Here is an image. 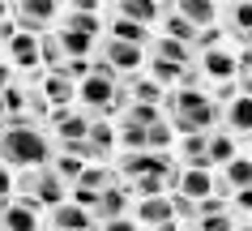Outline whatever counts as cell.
I'll return each mask as SVG.
<instances>
[{
	"label": "cell",
	"instance_id": "cell-27",
	"mask_svg": "<svg viewBox=\"0 0 252 231\" xmlns=\"http://www.w3.org/2000/svg\"><path fill=\"white\" fill-rule=\"evenodd\" d=\"M162 39H175V43H184V47H192V39H197V26H188V22L175 13V9H167V4H162Z\"/></svg>",
	"mask_w": 252,
	"mask_h": 231
},
{
	"label": "cell",
	"instance_id": "cell-42",
	"mask_svg": "<svg viewBox=\"0 0 252 231\" xmlns=\"http://www.w3.org/2000/svg\"><path fill=\"white\" fill-rule=\"evenodd\" d=\"M98 197H103V193H94V189H81V184H73V189H68V201L77 205V210H98Z\"/></svg>",
	"mask_w": 252,
	"mask_h": 231
},
{
	"label": "cell",
	"instance_id": "cell-9",
	"mask_svg": "<svg viewBox=\"0 0 252 231\" xmlns=\"http://www.w3.org/2000/svg\"><path fill=\"white\" fill-rule=\"evenodd\" d=\"M239 189H252V159L248 154H235L231 163L222 167V176H214V193L210 197H231V193H239Z\"/></svg>",
	"mask_w": 252,
	"mask_h": 231
},
{
	"label": "cell",
	"instance_id": "cell-43",
	"mask_svg": "<svg viewBox=\"0 0 252 231\" xmlns=\"http://www.w3.org/2000/svg\"><path fill=\"white\" fill-rule=\"evenodd\" d=\"M210 47H222V30H218V26L197 30V39H192V56H197V52H210Z\"/></svg>",
	"mask_w": 252,
	"mask_h": 231
},
{
	"label": "cell",
	"instance_id": "cell-51",
	"mask_svg": "<svg viewBox=\"0 0 252 231\" xmlns=\"http://www.w3.org/2000/svg\"><path fill=\"white\" fill-rule=\"evenodd\" d=\"M239 95L252 99V73H244V77H239Z\"/></svg>",
	"mask_w": 252,
	"mask_h": 231
},
{
	"label": "cell",
	"instance_id": "cell-55",
	"mask_svg": "<svg viewBox=\"0 0 252 231\" xmlns=\"http://www.w3.org/2000/svg\"><path fill=\"white\" fill-rule=\"evenodd\" d=\"M235 231H252V227H244V223H239V227H235Z\"/></svg>",
	"mask_w": 252,
	"mask_h": 231
},
{
	"label": "cell",
	"instance_id": "cell-17",
	"mask_svg": "<svg viewBox=\"0 0 252 231\" xmlns=\"http://www.w3.org/2000/svg\"><path fill=\"white\" fill-rule=\"evenodd\" d=\"M86 150H90L94 163H111V150H116V129L107 120H90V133H86Z\"/></svg>",
	"mask_w": 252,
	"mask_h": 231
},
{
	"label": "cell",
	"instance_id": "cell-3",
	"mask_svg": "<svg viewBox=\"0 0 252 231\" xmlns=\"http://www.w3.org/2000/svg\"><path fill=\"white\" fill-rule=\"evenodd\" d=\"M13 189H17V197L34 201L43 214L68 201V184L56 176L52 167H30V171H17V176H13Z\"/></svg>",
	"mask_w": 252,
	"mask_h": 231
},
{
	"label": "cell",
	"instance_id": "cell-1",
	"mask_svg": "<svg viewBox=\"0 0 252 231\" xmlns=\"http://www.w3.org/2000/svg\"><path fill=\"white\" fill-rule=\"evenodd\" d=\"M52 154H56V141L43 124H34L30 116H4L0 120V163L9 171L47 167Z\"/></svg>",
	"mask_w": 252,
	"mask_h": 231
},
{
	"label": "cell",
	"instance_id": "cell-34",
	"mask_svg": "<svg viewBox=\"0 0 252 231\" xmlns=\"http://www.w3.org/2000/svg\"><path fill=\"white\" fill-rule=\"evenodd\" d=\"M116 146H124V150H146V129L120 116V124H116Z\"/></svg>",
	"mask_w": 252,
	"mask_h": 231
},
{
	"label": "cell",
	"instance_id": "cell-2",
	"mask_svg": "<svg viewBox=\"0 0 252 231\" xmlns=\"http://www.w3.org/2000/svg\"><path fill=\"white\" fill-rule=\"evenodd\" d=\"M162 120L180 137H205L222 124V107L205 90H167L162 99Z\"/></svg>",
	"mask_w": 252,
	"mask_h": 231
},
{
	"label": "cell",
	"instance_id": "cell-15",
	"mask_svg": "<svg viewBox=\"0 0 252 231\" xmlns=\"http://www.w3.org/2000/svg\"><path fill=\"white\" fill-rule=\"evenodd\" d=\"M128 210H133V193H128V184H124V180H116L111 189H103L94 218H98V223H103V218H124Z\"/></svg>",
	"mask_w": 252,
	"mask_h": 231
},
{
	"label": "cell",
	"instance_id": "cell-16",
	"mask_svg": "<svg viewBox=\"0 0 252 231\" xmlns=\"http://www.w3.org/2000/svg\"><path fill=\"white\" fill-rule=\"evenodd\" d=\"M120 86L128 90V99H133V103H150V107H162V99H167V90H162L154 77H146V73H128V77H124Z\"/></svg>",
	"mask_w": 252,
	"mask_h": 231
},
{
	"label": "cell",
	"instance_id": "cell-56",
	"mask_svg": "<svg viewBox=\"0 0 252 231\" xmlns=\"http://www.w3.org/2000/svg\"><path fill=\"white\" fill-rule=\"evenodd\" d=\"M248 159H252V137H248Z\"/></svg>",
	"mask_w": 252,
	"mask_h": 231
},
{
	"label": "cell",
	"instance_id": "cell-24",
	"mask_svg": "<svg viewBox=\"0 0 252 231\" xmlns=\"http://www.w3.org/2000/svg\"><path fill=\"white\" fill-rule=\"evenodd\" d=\"M205 154H210V167H226L231 159H235V137L226 133V129L205 133Z\"/></svg>",
	"mask_w": 252,
	"mask_h": 231
},
{
	"label": "cell",
	"instance_id": "cell-33",
	"mask_svg": "<svg viewBox=\"0 0 252 231\" xmlns=\"http://www.w3.org/2000/svg\"><path fill=\"white\" fill-rule=\"evenodd\" d=\"M39 65L47 68V73H56V68L64 65V47H60L56 34H39Z\"/></svg>",
	"mask_w": 252,
	"mask_h": 231
},
{
	"label": "cell",
	"instance_id": "cell-4",
	"mask_svg": "<svg viewBox=\"0 0 252 231\" xmlns=\"http://www.w3.org/2000/svg\"><path fill=\"white\" fill-rule=\"evenodd\" d=\"M116 86H120V82H111V77H103L98 68H90V77L77 82V103H81V111H86L90 120H107V116L116 111Z\"/></svg>",
	"mask_w": 252,
	"mask_h": 231
},
{
	"label": "cell",
	"instance_id": "cell-26",
	"mask_svg": "<svg viewBox=\"0 0 252 231\" xmlns=\"http://www.w3.org/2000/svg\"><path fill=\"white\" fill-rule=\"evenodd\" d=\"M150 56H158V60H171V65L180 68H192V47H184V43H175V39H150Z\"/></svg>",
	"mask_w": 252,
	"mask_h": 231
},
{
	"label": "cell",
	"instance_id": "cell-54",
	"mask_svg": "<svg viewBox=\"0 0 252 231\" xmlns=\"http://www.w3.org/2000/svg\"><path fill=\"white\" fill-rule=\"evenodd\" d=\"M0 120H4V99H0Z\"/></svg>",
	"mask_w": 252,
	"mask_h": 231
},
{
	"label": "cell",
	"instance_id": "cell-49",
	"mask_svg": "<svg viewBox=\"0 0 252 231\" xmlns=\"http://www.w3.org/2000/svg\"><path fill=\"white\" fill-rule=\"evenodd\" d=\"M9 189H13V176H9V167L0 163V197L9 201Z\"/></svg>",
	"mask_w": 252,
	"mask_h": 231
},
{
	"label": "cell",
	"instance_id": "cell-40",
	"mask_svg": "<svg viewBox=\"0 0 252 231\" xmlns=\"http://www.w3.org/2000/svg\"><path fill=\"white\" fill-rule=\"evenodd\" d=\"M205 95L218 103V107H226V103H235L239 99V77L235 82H218V86H205Z\"/></svg>",
	"mask_w": 252,
	"mask_h": 231
},
{
	"label": "cell",
	"instance_id": "cell-19",
	"mask_svg": "<svg viewBox=\"0 0 252 231\" xmlns=\"http://www.w3.org/2000/svg\"><path fill=\"white\" fill-rule=\"evenodd\" d=\"M116 17H128V22H137V26H154V22H162V4L158 0H120L116 9H111Z\"/></svg>",
	"mask_w": 252,
	"mask_h": 231
},
{
	"label": "cell",
	"instance_id": "cell-45",
	"mask_svg": "<svg viewBox=\"0 0 252 231\" xmlns=\"http://www.w3.org/2000/svg\"><path fill=\"white\" fill-rule=\"evenodd\" d=\"M175 90H205V77H201L197 68H184L180 82H175Z\"/></svg>",
	"mask_w": 252,
	"mask_h": 231
},
{
	"label": "cell",
	"instance_id": "cell-11",
	"mask_svg": "<svg viewBox=\"0 0 252 231\" xmlns=\"http://www.w3.org/2000/svg\"><path fill=\"white\" fill-rule=\"evenodd\" d=\"M39 205L26 201V197H17V201H4L0 210V231H39Z\"/></svg>",
	"mask_w": 252,
	"mask_h": 231
},
{
	"label": "cell",
	"instance_id": "cell-6",
	"mask_svg": "<svg viewBox=\"0 0 252 231\" xmlns=\"http://www.w3.org/2000/svg\"><path fill=\"white\" fill-rule=\"evenodd\" d=\"M94 60H98V65H107L120 82H124L128 73H137V68H146V52H141V47L120 43V39H107V34L98 39V47H94Z\"/></svg>",
	"mask_w": 252,
	"mask_h": 231
},
{
	"label": "cell",
	"instance_id": "cell-30",
	"mask_svg": "<svg viewBox=\"0 0 252 231\" xmlns=\"http://www.w3.org/2000/svg\"><path fill=\"white\" fill-rule=\"evenodd\" d=\"M56 39H60V47H64V60H90V52L98 47L94 39L73 34V30H56Z\"/></svg>",
	"mask_w": 252,
	"mask_h": 231
},
{
	"label": "cell",
	"instance_id": "cell-5",
	"mask_svg": "<svg viewBox=\"0 0 252 231\" xmlns=\"http://www.w3.org/2000/svg\"><path fill=\"white\" fill-rule=\"evenodd\" d=\"M9 13H13L22 34H34L39 39V34H52V22L60 17V4L56 0H13Z\"/></svg>",
	"mask_w": 252,
	"mask_h": 231
},
{
	"label": "cell",
	"instance_id": "cell-48",
	"mask_svg": "<svg viewBox=\"0 0 252 231\" xmlns=\"http://www.w3.org/2000/svg\"><path fill=\"white\" fill-rule=\"evenodd\" d=\"M13 34H17V22H13V13H9L4 22H0V43H9Z\"/></svg>",
	"mask_w": 252,
	"mask_h": 231
},
{
	"label": "cell",
	"instance_id": "cell-38",
	"mask_svg": "<svg viewBox=\"0 0 252 231\" xmlns=\"http://www.w3.org/2000/svg\"><path fill=\"white\" fill-rule=\"evenodd\" d=\"M4 116H26V86L13 82V86H4Z\"/></svg>",
	"mask_w": 252,
	"mask_h": 231
},
{
	"label": "cell",
	"instance_id": "cell-52",
	"mask_svg": "<svg viewBox=\"0 0 252 231\" xmlns=\"http://www.w3.org/2000/svg\"><path fill=\"white\" fill-rule=\"evenodd\" d=\"M239 47H244V52H252V34H244V39H239Z\"/></svg>",
	"mask_w": 252,
	"mask_h": 231
},
{
	"label": "cell",
	"instance_id": "cell-7",
	"mask_svg": "<svg viewBox=\"0 0 252 231\" xmlns=\"http://www.w3.org/2000/svg\"><path fill=\"white\" fill-rule=\"evenodd\" d=\"M47 133H52L56 150H64V146H77V141H86V133H90V116L81 107H60L47 116V124H43Z\"/></svg>",
	"mask_w": 252,
	"mask_h": 231
},
{
	"label": "cell",
	"instance_id": "cell-36",
	"mask_svg": "<svg viewBox=\"0 0 252 231\" xmlns=\"http://www.w3.org/2000/svg\"><path fill=\"white\" fill-rule=\"evenodd\" d=\"M128 184V193H133L137 201H146V197H167V180L158 176H141V180H124Z\"/></svg>",
	"mask_w": 252,
	"mask_h": 231
},
{
	"label": "cell",
	"instance_id": "cell-8",
	"mask_svg": "<svg viewBox=\"0 0 252 231\" xmlns=\"http://www.w3.org/2000/svg\"><path fill=\"white\" fill-rule=\"evenodd\" d=\"M192 68H197L205 82H235L239 68H235V52L231 47H210V52H197V60H192Z\"/></svg>",
	"mask_w": 252,
	"mask_h": 231
},
{
	"label": "cell",
	"instance_id": "cell-46",
	"mask_svg": "<svg viewBox=\"0 0 252 231\" xmlns=\"http://www.w3.org/2000/svg\"><path fill=\"white\" fill-rule=\"evenodd\" d=\"M226 210H231V205H226L222 197H201L197 201V214H226ZM192 223H197V218H192Z\"/></svg>",
	"mask_w": 252,
	"mask_h": 231
},
{
	"label": "cell",
	"instance_id": "cell-23",
	"mask_svg": "<svg viewBox=\"0 0 252 231\" xmlns=\"http://www.w3.org/2000/svg\"><path fill=\"white\" fill-rule=\"evenodd\" d=\"M175 13L184 17L188 26L205 30V26H214V22H218V4H210V0H180V4H175Z\"/></svg>",
	"mask_w": 252,
	"mask_h": 231
},
{
	"label": "cell",
	"instance_id": "cell-32",
	"mask_svg": "<svg viewBox=\"0 0 252 231\" xmlns=\"http://www.w3.org/2000/svg\"><path fill=\"white\" fill-rule=\"evenodd\" d=\"M47 167H52L56 176L64 180L68 189H73V184H77V176H81V171H86V163H81L77 154H64V150H56V154H52V163H47Z\"/></svg>",
	"mask_w": 252,
	"mask_h": 231
},
{
	"label": "cell",
	"instance_id": "cell-13",
	"mask_svg": "<svg viewBox=\"0 0 252 231\" xmlns=\"http://www.w3.org/2000/svg\"><path fill=\"white\" fill-rule=\"evenodd\" d=\"M154 227V231H175V210H171V197H146L137 201V227Z\"/></svg>",
	"mask_w": 252,
	"mask_h": 231
},
{
	"label": "cell",
	"instance_id": "cell-31",
	"mask_svg": "<svg viewBox=\"0 0 252 231\" xmlns=\"http://www.w3.org/2000/svg\"><path fill=\"white\" fill-rule=\"evenodd\" d=\"M180 73L184 68L171 65V60H158V56H146V77H154V82L162 86V90H171L175 82H180Z\"/></svg>",
	"mask_w": 252,
	"mask_h": 231
},
{
	"label": "cell",
	"instance_id": "cell-50",
	"mask_svg": "<svg viewBox=\"0 0 252 231\" xmlns=\"http://www.w3.org/2000/svg\"><path fill=\"white\" fill-rule=\"evenodd\" d=\"M4 86H13V68L0 60V95H4Z\"/></svg>",
	"mask_w": 252,
	"mask_h": 231
},
{
	"label": "cell",
	"instance_id": "cell-21",
	"mask_svg": "<svg viewBox=\"0 0 252 231\" xmlns=\"http://www.w3.org/2000/svg\"><path fill=\"white\" fill-rule=\"evenodd\" d=\"M222 124H226V133L231 137H252V99L248 95H239L235 103H226L222 107Z\"/></svg>",
	"mask_w": 252,
	"mask_h": 231
},
{
	"label": "cell",
	"instance_id": "cell-47",
	"mask_svg": "<svg viewBox=\"0 0 252 231\" xmlns=\"http://www.w3.org/2000/svg\"><path fill=\"white\" fill-rule=\"evenodd\" d=\"M94 231H137V218H128V214L124 218H103Z\"/></svg>",
	"mask_w": 252,
	"mask_h": 231
},
{
	"label": "cell",
	"instance_id": "cell-57",
	"mask_svg": "<svg viewBox=\"0 0 252 231\" xmlns=\"http://www.w3.org/2000/svg\"><path fill=\"white\" fill-rule=\"evenodd\" d=\"M244 227H252V218H244Z\"/></svg>",
	"mask_w": 252,
	"mask_h": 231
},
{
	"label": "cell",
	"instance_id": "cell-58",
	"mask_svg": "<svg viewBox=\"0 0 252 231\" xmlns=\"http://www.w3.org/2000/svg\"><path fill=\"white\" fill-rule=\"evenodd\" d=\"M192 231H197V227H192Z\"/></svg>",
	"mask_w": 252,
	"mask_h": 231
},
{
	"label": "cell",
	"instance_id": "cell-28",
	"mask_svg": "<svg viewBox=\"0 0 252 231\" xmlns=\"http://www.w3.org/2000/svg\"><path fill=\"white\" fill-rule=\"evenodd\" d=\"M116 180H120V176H116V167H111V163H90V167H86V171L77 176V184H81V189L103 193V189H111Z\"/></svg>",
	"mask_w": 252,
	"mask_h": 231
},
{
	"label": "cell",
	"instance_id": "cell-14",
	"mask_svg": "<svg viewBox=\"0 0 252 231\" xmlns=\"http://www.w3.org/2000/svg\"><path fill=\"white\" fill-rule=\"evenodd\" d=\"M94 227H98L94 214H90V210H77L73 201L47 210V231H94Z\"/></svg>",
	"mask_w": 252,
	"mask_h": 231
},
{
	"label": "cell",
	"instance_id": "cell-41",
	"mask_svg": "<svg viewBox=\"0 0 252 231\" xmlns=\"http://www.w3.org/2000/svg\"><path fill=\"white\" fill-rule=\"evenodd\" d=\"M167 197H171L175 223H192V218H197V201H192V197H184V193H167Z\"/></svg>",
	"mask_w": 252,
	"mask_h": 231
},
{
	"label": "cell",
	"instance_id": "cell-53",
	"mask_svg": "<svg viewBox=\"0 0 252 231\" xmlns=\"http://www.w3.org/2000/svg\"><path fill=\"white\" fill-rule=\"evenodd\" d=\"M4 17H9V4H4V0H0V22H4Z\"/></svg>",
	"mask_w": 252,
	"mask_h": 231
},
{
	"label": "cell",
	"instance_id": "cell-22",
	"mask_svg": "<svg viewBox=\"0 0 252 231\" xmlns=\"http://www.w3.org/2000/svg\"><path fill=\"white\" fill-rule=\"evenodd\" d=\"M175 193H184V197L201 201V197H210V193H214V176H210V171H201V167H180V184H175Z\"/></svg>",
	"mask_w": 252,
	"mask_h": 231
},
{
	"label": "cell",
	"instance_id": "cell-18",
	"mask_svg": "<svg viewBox=\"0 0 252 231\" xmlns=\"http://www.w3.org/2000/svg\"><path fill=\"white\" fill-rule=\"evenodd\" d=\"M218 17H222V30L231 34V39H244V34H252V0L222 4V9H218Z\"/></svg>",
	"mask_w": 252,
	"mask_h": 231
},
{
	"label": "cell",
	"instance_id": "cell-35",
	"mask_svg": "<svg viewBox=\"0 0 252 231\" xmlns=\"http://www.w3.org/2000/svg\"><path fill=\"white\" fill-rule=\"evenodd\" d=\"M171 141H175V129L167 120H158V124H150V129H146V150H154V154H167Z\"/></svg>",
	"mask_w": 252,
	"mask_h": 231
},
{
	"label": "cell",
	"instance_id": "cell-39",
	"mask_svg": "<svg viewBox=\"0 0 252 231\" xmlns=\"http://www.w3.org/2000/svg\"><path fill=\"white\" fill-rule=\"evenodd\" d=\"M197 231H235V214L226 210V214H197V223H192Z\"/></svg>",
	"mask_w": 252,
	"mask_h": 231
},
{
	"label": "cell",
	"instance_id": "cell-44",
	"mask_svg": "<svg viewBox=\"0 0 252 231\" xmlns=\"http://www.w3.org/2000/svg\"><path fill=\"white\" fill-rule=\"evenodd\" d=\"M226 205H231V214H239V218H252V189H239V193H231V197H226Z\"/></svg>",
	"mask_w": 252,
	"mask_h": 231
},
{
	"label": "cell",
	"instance_id": "cell-10",
	"mask_svg": "<svg viewBox=\"0 0 252 231\" xmlns=\"http://www.w3.org/2000/svg\"><path fill=\"white\" fill-rule=\"evenodd\" d=\"M60 30H73V34H86V39L98 43V34H103V13L98 9H81L77 0H68V9H60Z\"/></svg>",
	"mask_w": 252,
	"mask_h": 231
},
{
	"label": "cell",
	"instance_id": "cell-37",
	"mask_svg": "<svg viewBox=\"0 0 252 231\" xmlns=\"http://www.w3.org/2000/svg\"><path fill=\"white\" fill-rule=\"evenodd\" d=\"M124 120H133V124H141V129H150V124L162 120V107H150V103H128Z\"/></svg>",
	"mask_w": 252,
	"mask_h": 231
},
{
	"label": "cell",
	"instance_id": "cell-12",
	"mask_svg": "<svg viewBox=\"0 0 252 231\" xmlns=\"http://www.w3.org/2000/svg\"><path fill=\"white\" fill-rule=\"evenodd\" d=\"M4 47H9V68H22V77H30V73L43 68L39 65V39H34V34H22V30H17Z\"/></svg>",
	"mask_w": 252,
	"mask_h": 231
},
{
	"label": "cell",
	"instance_id": "cell-25",
	"mask_svg": "<svg viewBox=\"0 0 252 231\" xmlns=\"http://www.w3.org/2000/svg\"><path fill=\"white\" fill-rule=\"evenodd\" d=\"M107 39L133 43V47H146V43H150V30L137 26V22H128V17H116V13H111V22H107Z\"/></svg>",
	"mask_w": 252,
	"mask_h": 231
},
{
	"label": "cell",
	"instance_id": "cell-20",
	"mask_svg": "<svg viewBox=\"0 0 252 231\" xmlns=\"http://www.w3.org/2000/svg\"><path fill=\"white\" fill-rule=\"evenodd\" d=\"M39 90H43V99L52 103V111H60V107H73V103H77V86L68 82L64 73H47Z\"/></svg>",
	"mask_w": 252,
	"mask_h": 231
},
{
	"label": "cell",
	"instance_id": "cell-29",
	"mask_svg": "<svg viewBox=\"0 0 252 231\" xmlns=\"http://www.w3.org/2000/svg\"><path fill=\"white\" fill-rule=\"evenodd\" d=\"M180 167H201V171H210L205 137H180Z\"/></svg>",
	"mask_w": 252,
	"mask_h": 231
}]
</instances>
